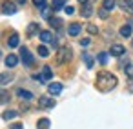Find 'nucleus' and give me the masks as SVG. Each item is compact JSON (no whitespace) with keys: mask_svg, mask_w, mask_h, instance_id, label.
Instances as JSON below:
<instances>
[{"mask_svg":"<svg viewBox=\"0 0 133 129\" xmlns=\"http://www.w3.org/2000/svg\"><path fill=\"white\" fill-rule=\"evenodd\" d=\"M80 46H84V47L89 46V38H82V40H80Z\"/></svg>","mask_w":133,"mask_h":129,"instance_id":"nucleus-34","label":"nucleus"},{"mask_svg":"<svg viewBox=\"0 0 133 129\" xmlns=\"http://www.w3.org/2000/svg\"><path fill=\"white\" fill-rule=\"evenodd\" d=\"M49 26L55 27V29H60L62 27V20L60 18H49Z\"/></svg>","mask_w":133,"mask_h":129,"instance_id":"nucleus-20","label":"nucleus"},{"mask_svg":"<svg viewBox=\"0 0 133 129\" xmlns=\"http://www.w3.org/2000/svg\"><path fill=\"white\" fill-rule=\"evenodd\" d=\"M62 8H66V0H53V9L55 11H58Z\"/></svg>","mask_w":133,"mask_h":129,"instance_id":"nucleus-22","label":"nucleus"},{"mask_svg":"<svg viewBox=\"0 0 133 129\" xmlns=\"http://www.w3.org/2000/svg\"><path fill=\"white\" fill-rule=\"evenodd\" d=\"M48 91H49V95H60V93H62V84L53 82V84L48 85Z\"/></svg>","mask_w":133,"mask_h":129,"instance_id":"nucleus-8","label":"nucleus"},{"mask_svg":"<svg viewBox=\"0 0 133 129\" xmlns=\"http://www.w3.org/2000/svg\"><path fill=\"white\" fill-rule=\"evenodd\" d=\"M38 105H40L42 109H53V107H55V100H53L51 96H46V95H44V96L38 98Z\"/></svg>","mask_w":133,"mask_h":129,"instance_id":"nucleus-5","label":"nucleus"},{"mask_svg":"<svg viewBox=\"0 0 133 129\" xmlns=\"http://www.w3.org/2000/svg\"><path fill=\"white\" fill-rule=\"evenodd\" d=\"M38 55L46 58V56H49V49H48L46 46H38Z\"/></svg>","mask_w":133,"mask_h":129,"instance_id":"nucleus-26","label":"nucleus"},{"mask_svg":"<svg viewBox=\"0 0 133 129\" xmlns=\"http://www.w3.org/2000/svg\"><path fill=\"white\" fill-rule=\"evenodd\" d=\"M97 58H98V62H100L102 66H106V62H108V55H106V53H98Z\"/></svg>","mask_w":133,"mask_h":129,"instance_id":"nucleus-29","label":"nucleus"},{"mask_svg":"<svg viewBox=\"0 0 133 129\" xmlns=\"http://www.w3.org/2000/svg\"><path fill=\"white\" fill-rule=\"evenodd\" d=\"M2 13L4 15H15L17 13V4H13V2H6L2 4Z\"/></svg>","mask_w":133,"mask_h":129,"instance_id":"nucleus-6","label":"nucleus"},{"mask_svg":"<svg viewBox=\"0 0 133 129\" xmlns=\"http://www.w3.org/2000/svg\"><path fill=\"white\" fill-rule=\"evenodd\" d=\"M88 33H91V35H97V33H98V29H97V26H93V24H89V26H88Z\"/></svg>","mask_w":133,"mask_h":129,"instance_id":"nucleus-31","label":"nucleus"},{"mask_svg":"<svg viewBox=\"0 0 133 129\" xmlns=\"http://www.w3.org/2000/svg\"><path fill=\"white\" fill-rule=\"evenodd\" d=\"M80 15H82V17H86V18H88V17H91V15H93L91 6H84V8L80 9Z\"/></svg>","mask_w":133,"mask_h":129,"instance_id":"nucleus-19","label":"nucleus"},{"mask_svg":"<svg viewBox=\"0 0 133 129\" xmlns=\"http://www.w3.org/2000/svg\"><path fill=\"white\" fill-rule=\"evenodd\" d=\"M64 9H66V13H68V15H73V13H75V9H73L71 6H66Z\"/></svg>","mask_w":133,"mask_h":129,"instance_id":"nucleus-33","label":"nucleus"},{"mask_svg":"<svg viewBox=\"0 0 133 129\" xmlns=\"http://www.w3.org/2000/svg\"><path fill=\"white\" fill-rule=\"evenodd\" d=\"M124 51H126V49H124V46H120V44H113L111 49H109V53H111L113 56H122Z\"/></svg>","mask_w":133,"mask_h":129,"instance_id":"nucleus-7","label":"nucleus"},{"mask_svg":"<svg viewBox=\"0 0 133 129\" xmlns=\"http://www.w3.org/2000/svg\"><path fill=\"white\" fill-rule=\"evenodd\" d=\"M131 46H133V40H131Z\"/></svg>","mask_w":133,"mask_h":129,"instance_id":"nucleus-38","label":"nucleus"},{"mask_svg":"<svg viewBox=\"0 0 133 129\" xmlns=\"http://www.w3.org/2000/svg\"><path fill=\"white\" fill-rule=\"evenodd\" d=\"M20 60L24 62V66H33V55H31V51H28V47H22L20 49Z\"/></svg>","mask_w":133,"mask_h":129,"instance_id":"nucleus-4","label":"nucleus"},{"mask_svg":"<svg viewBox=\"0 0 133 129\" xmlns=\"http://www.w3.org/2000/svg\"><path fill=\"white\" fill-rule=\"evenodd\" d=\"M33 4H35L38 9H44V8L48 6V4H46V0H33Z\"/></svg>","mask_w":133,"mask_h":129,"instance_id":"nucleus-30","label":"nucleus"},{"mask_svg":"<svg viewBox=\"0 0 133 129\" xmlns=\"http://www.w3.org/2000/svg\"><path fill=\"white\" fill-rule=\"evenodd\" d=\"M40 40L42 42H53L55 38H53L51 31H40Z\"/></svg>","mask_w":133,"mask_h":129,"instance_id":"nucleus-14","label":"nucleus"},{"mask_svg":"<svg viewBox=\"0 0 133 129\" xmlns=\"http://www.w3.org/2000/svg\"><path fill=\"white\" fill-rule=\"evenodd\" d=\"M8 46H9V47H17V46H18V37H17V35H11V38L8 40Z\"/></svg>","mask_w":133,"mask_h":129,"instance_id":"nucleus-23","label":"nucleus"},{"mask_svg":"<svg viewBox=\"0 0 133 129\" xmlns=\"http://www.w3.org/2000/svg\"><path fill=\"white\" fill-rule=\"evenodd\" d=\"M26 33H28V37H35L37 33H40V27H38V24H37V22H31V24L28 26Z\"/></svg>","mask_w":133,"mask_h":129,"instance_id":"nucleus-10","label":"nucleus"},{"mask_svg":"<svg viewBox=\"0 0 133 129\" xmlns=\"http://www.w3.org/2000/svg\"><path fill=\"white\" fill-rule=\"evenodd\" d=\"M82 58H84V62H86V67H93V58H91L88 53H84Z\"/></svg>","mask_w":133,"mask_h":129,"instance_id":"nucleus-27","label":"nucleus"},{"mask_svg":"<svg viewBox=\"0 0 133 129\" xmlns=\"http://www.w3.org/2000/svg\"><path fill=\"white\" fill-rule=\"evenodd\" d=\"M51 9H53V8H48V6H46L44 9H40V11H42V17H44V18H51Z\"/></svg>","mask_w":133,"mask_h":129,"instance_id":"nucleus-28","label":"nucleus"},{"mask_svg":"<svg viewBox=\"0 0 133 129\" xmlns=\"http://www.w3.org/2000/svg\"><path fill=\"white\" fill-rule=\"evenodd\" d=\"M37 127L38 129H49V120L48 118H40L38 124H37Z\"/></svg>","mask_w":133,"mask_h":129,"instance_id":"nucleus-21","label":"nucleus"},{"mask_svg":"<svg viewBox=\"0 0 133 129\" xmlns=\"http://www.w3.org/2000/svg\"><path fill=\"white\" fill-rule=\"evenodd\" d=\"M11 129H24L22 124H11Z\"/></svg>","mask_w":133,"mask_h":129,"instance_id":"nucleus-35","label":"nucleus"},{"mask_svg":"<svg viewBox=\"0 0 133 129\" xmlns=\"http://www.w3.org/2000/svg\"><path fill=\"white\" fill-rule=\"evenodd\" d=\"M15 116H17V111H4V114H2L4 120H13Z\"/></svg>","mask_w":133,"mask_h":129,"instance_id":"nucleus-24","label":"nucleus"},{"mask_svg":"<svg viewBox=\"0 0 133 129\" xmlns=\"http://www.w3.org/2000/svg\"><path fill=\"white\" fill-rule=\"evenodd\" d=\"M0 56H2V53H0Z\"/></svg>","mask_w":133,"mask_h":129,"instance_id":"nucleus-39","label":"nucleus"},{"mask_svg":"<svg viewBox=\"0 0 133 129\" xmlns=\"http://www.w3.org/2000/svg\"><path fill=\"white\" fill-rule=\"evenodd\" d=\"M17 95H18L20 98H24V100H31V98H33L31 91H28V89H18V91H17Z\"/></svg>","mask_w":133,"mask_h":129,"instance_id":"nucleus-15","label":"nucleus"},{"mask_svg":"<svg viewBox=\"0 0 133 129\" xmlns=\"http://www.w3.org/2000/svg\"><path fill=\"white\" fill-rule=\"evenodd\" d=\"M78 2H80V4H88V0H78Z\"/></svg>","mask_w":133,"mask_h":129,"instance_id":"nucleus-36","label":"nucleus"},{"mask_svg":"<svg viewBox=\"0 0 133 129\" xmlns=\"http://www.w3.org/2000/svg\"><path fill=\"white\" fill-rule=\"evenodd\" d=\"M98 17H100V18H106V17H108V11H106V9L102 8V9L98 11Z\"/></svg>","mask_w":133,"mask_h":129,"instance_id":"nucleus-32","label":"nucleus"},{"mask_svg":"<svg viewBox=\"0 0 133 129\" xmlns=\"http://www.w3.org/2000/svg\"><path fill=\"white\" fill-rule=\"evenodd\" d=\"M124 73H126V76L133 78V64H126L124 66Z\"/></svg>","mask_w":133,"mask_h":129,"instance_id":"nucleus-25","label":"nucleus"},{"mask_svg":"<svg viewBox=\"0 0 133 129\" xmlns=\"http://www.w3.org/2000/svg\"><path fill=\"white\" fill-rule=\"evenodd\" d=\"M131 33H133V26H131V24H126V26H122V27H120V37L129 38V37H131Z\"/></svg>","mask_w":133,"mask_h":129,"instance_id":"nucleus-11","label":"nucleus"},{"mask_svg":"<svg viewBox=\"0 0 133 129\" xmlns=\"http://www.w3.org/2000/svg\"><path fill=\"white\" fill-rule=\"evenodd\" d=\"M8 102H9V93L0 89V104H8Z\"/></svg>","mask_w":133,"mask_h":129,"instance_id":"nucleus-18","label":"nucleus"},{"mask_svg":"<svg viewBox=\"0 0 133 129\" xmlns=\"http://www.w3.org/2000/svg\"><path fill=\"white\" fill-rule=\"evenodd\" d=\"M115 4H117L115 0H104V2H102V8H104L106 11H111V9L115 8Z\"/></svg>","mask_w":133,"mask_h":129,"instance_id":"nucleus-16","label":"nucleus"},{"mask_svg":"<svg viewBox=\"0 0 133 129\" xmlns=\"http://www.w3.org/2000/svg\"><path fill=\"white\" fill-rule=\"evenodd\" d=\"M80 29H82V27H80V24H71V26L68 27V33H69L71 37H77V35L80 33Z\"/></svg>","mask_w":133,"mask_h":129,"instance_id":"nucleus-13","label":"nucleus"},{"mask_svg":"<svg viewBox=\"0 0 133 129\" xmlns=\"http://www.w3.org/2000/svg\"><path fill=\"white\" fill-rule=\"evenodd\" d=\"M18 2H20V4H26V2H28V0H18Z\"/></svg>","mask_w":133,"mask_h":129,"instance_id":"nucleus-37","label":"nucleus"},{"mask_svg":"<svg viewBox=\"0 0 133 129\" xmlns=\"http://www.w3.org/2000/svg\"><path fill=\"white\" fill-rule=\"evenodd\" d=\"M118 6H120L126 13L133 15V2H129V0H118Z\"/></svg>","mask_w":133,"mask_h":129,"instance_id":"nucleus-9","label":"nucleus"},{"mask_svg":"<svg viewBox=\"0 0 133 129\" xmlns=\"http://www.w3.org/2000/svg\"><path fill=\"white\" fill-rule=\"evenodd\" d=\"M13 78H11V75H8V73H0V84L2 85H6V84H9Z\"/></svg>","mask_w":133,"mask_h":129,"instance_id":"nucleus-17","label":"nucleus"},{"mask_svg":"<svg viewBox=\"0 0 133 129\" xmlns=\"http://www.w3.org/2000/svg\"><path fill=\"white\" fill-rule=\"evenodd\" d=\"M71 58V49L69 47H60L57 51V64H66Z\"/></svg>","mask_w":133,"mask_h":129,"instance_id":"nucleus-2","label":"nucleus"},{"mask_svg":"<svg viewBox=\"0 0 133 129\" xmlns=\"http://www.w3.org/2000/svg\"><path fill=\"white\" fill-rule=\"evenodd\" d=\"M35 78H37L38 82H42V84L48 82V80H51V78H53V71H51V67H49V66H44V67H42V73H40L38 76H35Z\"/></svg>","mask_w":133,"mask_h":129,"instance_id":"nucleus-3","label":"nucleus"},{"mask_svg":"<svg viewBox=\"0 0 133 129\" xmlns=\"http://www.w3.org/2000/svg\"><path fill=\"white\" fill-rule=\"evenodd\" d=\"M17 64H18V56L17 55H8L6 56V66L8 67H15Z\"/></svg>","mask_w":133,"mask_h":129,"instance_id":"nucleus-12","label":"nucleus"},{"mask_svg":"<svg viewBox=\"0 0 133 129\" xmlns=\"http://www.w3.org/2000/svg\"><path fill=\"white\" fill-rule=\"evenodd\" d=\"M115 85H117V76H115V75H111V73H108V71H100V73L97 75V89H98V91L108 93V91H111Z\"/></svg>","mask_w":133,"mask_h":129,"instance_id":"nucleus-1","label":"nucleus"}]
</instances>
